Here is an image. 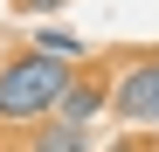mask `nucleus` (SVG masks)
I'll use <instances>...</instances> for the list:
<instances>
[{
	"label": "nucleus",
	"instance_id": "nucleus-1",
	"mask_svg": "<svg viewBox=\"0 0 159 152\" xmlns=\"http://www.w3.org/2000/svg\"><path fill=\"white\" fill-rule=\"evenodd\" d=\"M69 83H76V69L35 56V48L14 56V62H0V124H42V118H56Z\"/></svg>",
	"mask_w": 159,
	"mask_h": 152
},
{
	"label": "nucleus",
	"instance_id": "nucleus-2",
	"mask_svg": "<svg viewBox=\"0 0 159 152\" xmlns=\"http://www.w3.org/2000/svg\"><path fill=\"white\" fill-rule=\"evenodd\" d=\"M111 104H118L131 124H159V56H139V62H125V69H118Z\"/></svg>",
	"mask_w": 159,
	"mask_h": 152
},
{
	"label": "nucleus",
	"instance_id": "nucleus-3",
	"mask_svg": "<svg viewBox=\"0 0 159 152\" xmlns=\"http://www.w3.org/2000/svg\"><path fill=\"white\" fill-rule=\"evenodd\" d=\"M104 104H111V90H104V83H90V76H76V83L62 90V104H56V118L83 132V124H90V118H97Z\"/></svg>",
	"mask_w": 159,
	"mask_h": 152
},
{
	"label": "nucleus",
	"instance_id": "nucleus-4",
	"mask_svg": "<svg viewBox=\"0 0 159 152\" xmlns=\"http://www.w3.org/2000/svg\"><path fill=\"white\" fill-rule=\"evenodd\" d=\"M28 152H90V138L62 118H42V124H28Z\"/></svg>",
	"mask_w": 159,
	"mask_h": 152
},
{
	"label": "nucleus",
	"instance_id": "nucleus-5",
	"mask_svg": "<svg viewBox=\"0 0 159 152\" xmlns=\"http://www.w3.org/2000/svg\"><path fill=\"white\" fill-rule=\"evenodd\" d=\"M35 56H48V62H69V69H76V56H83V42H76L69 28H42V35H35Z\"/></svg>",
	"mask_w": 159,
	"mask_h": 152
},
{
	"label": "nucleus",
	"instance_id": "nucleus-6",
	"mask_svg": "<svg viewBox=\"0 0 159 152\" xmlns=\"http://www.w3.org/2000/svg\"><path fill=\"white\" fill-rule=\"evenodd\" d=\"M56 7H69V0H21V14H56Z\"/></svg>",
	"mask_w": 159,
	"mask_h": 152
}]
</instances>
